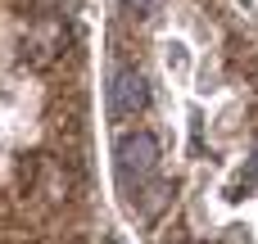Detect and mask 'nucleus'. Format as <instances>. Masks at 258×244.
<instances>
[{"label":"nucleus","mask_w":258,"mask_h":244,"mask_svg":"<svg viewBox=\"0 0 258 244\" xmlns=\"http://www.w3.org/2000/svg\"><path fill=\"white\" fill-rule=\"evenodd\" d=\"M249 181H258V149H254V172H249Z\"/></svg>","instance_id":"nucleus-4"},{"label":"nucleus","mask_w":258,"mask_h":244,"mask_svg":"<svg viewBox=\"0 0 258 244\" xmlns=\"http://www.w3.org/2000/svg\"><path fill=\"white\" fill-rule=\"evenodd\" d=\"M145 109V82L127 68L109 72V118H132Z\"/></svg>","instance_id":"nucleus-2"},{"label":"nucleus","mask_w":258,"mask_h":244,"mask_svg":"<svg viewBox=\"0 0 258 244\" xmlns=\"http://www.w3.org/2000/svg\"><path fill=\"white\" fill-rule=\"evenodd\" d=\"M113 163H118L122 190L145 186V181L154 177V168H159V140H154L150 131H127V136H118V145H113Z\"/></svg>","instance_id":"nucleus-1"},{"label":"nucleus","mask_w":258,"mask_h":244,"mask_svg":"<svg viewBox=\"0 0 258 244\" xmlns=\"http://www.w3.org/2000/svg\"><path fill=\"white\" fill-rule=\"evenodd\" d=\"M122 5H127L132 14H141V18H150V14L159 9V0H122Z\"/></svg>","instance_id":"nucleus-3"}]
</instances>
